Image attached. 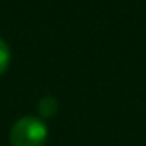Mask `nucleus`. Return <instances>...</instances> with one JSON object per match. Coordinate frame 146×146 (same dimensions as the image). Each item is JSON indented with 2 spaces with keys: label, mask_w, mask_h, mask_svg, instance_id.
<instances>
[{
  "label": "nucleus",
  "mask_w": 146,
  "mask_h": 146,
  "mask_svg": "<svg viewBox=\"0 0 146 146\" xmlns=\"http://www.w3.org/2000/svg\"><path fill=\"white\" fill-rule=\"evenodd\" d=\"M48 137V126L39 117L26 115L15 120L9 129L11 146H43Z\"/></svg>",
  "instance_id": "obj_1"
},
{
  "label": "nucleus",
  "mask_w": 146,
  "mask_h": 146,
  "mask_svg": "<svg viewBox=\"0 0 146 146\" xmlns=\"http://www.w3.org/2000/svg\"><path fill=\"white\" fill-rule=\"evenodd\" d=\"M57 98L52 94H46L37 102V111H39V118H52L57 113Z\"/></svg>",
  "instance_id": "obj_2"
},
{
  "label": "nucleus",
  "mask_w": 146,
  "mask_h": 146,
  "mask_svg": "<svg viewBox=\"0 0 146 146\" xmlns=\"http://www.w3.org/2000/svg\"><path fill=\"white\" fill-rule=\"evenodd\" d=\"M9 61H11V50H9V44L0 37V74L7 70L9 67Z\"/></svg>",
  "instance_id": "obj_3"
}]
</instances>
